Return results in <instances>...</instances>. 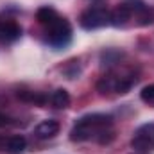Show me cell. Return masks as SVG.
<instances>
[{"label": "cell", "instance_id": "6da1fadb", "mask_svg": "<svg viewBox=\"0 0 154 154\" xmlns=\"http://www.w3.org/2000/svg\"><path fill=\"white\" fill-rule=\"evenodd\" d=\"M113 124V116L106 113H90L81 116L70 131L72 142H86V140H99L100 134Z\"/></svg>", "mask_w": 154, "mask_h": 154}, {"label": "cell", "instance_id": "7a4b0ae2", "mask_svg": "<svg viewBox=\"0 0 154 154\" xmlns=\"http://www.w3.org/2000/svg\"><path fill=\"white\" fill-rule=\"evenodd\" d=\"M45 32H47V41H48V45H50L52 48H56V50H61V48L68 47L70 41H72V27H70V23H68L65 18H61L59 14H57L48 25H45Z\"/></svg>", "mask_w": 154, "mask_h": 154}, {"label": "cell", "instance_id": "3957f363", "mask_svg": "<svg viewBox=\"0 0 154 154\" xmlns=\"http://www.w3.org/2000/svg\"><path fill=\"white\" fill-rule=\"evenodd\" d=\"M81 27L86 31H95L109 23V11L104 7H90L81 14Z\"/></svg>", "mask_w": 154, "mask_h": 154}, {"label": "cell", "instance_id": "277c9868", "mask_svg": "<svg viewBox=\"0 0 154 154\" xmlns=\"http://www.w3.org/2000/svg\"><path fill=\"white\" fill-rule=\"evenodd\" d=\"M131 147L140 152L154 151V124H143L136 129L131 140Z\"/></svg>", "mask_w": 154, "mask_h": 154}, {"label": "cell", "instance_id": "5b68a950", "mask_svg": "<svg viewBox=\"0 0 154 154\" xmlns=\"http://www.w3.org/2000/svg\"><path fill=\"white\" fill-rule=\"evenodd\" d=\"M22 36V27L14 20H0V43H13Z\"/></svg>", "mask_w": 154, "mask_h": 154}, {"label": "cell", "instance_id": "8992f818", "mask_svg": "<svg viewBox=\"0 0 154 154\" xmlns=\"http://www.w3.org/2000/svg\"><path fill=\"white\" fill-rule=\"evenodd\" d=\"M131 16H133V13L129 11V7L125 4H120L115 11L109 13V23L115 27H124L131 20Z\"/></svg>", "mask_w": 154, "mask_h": 154}, {"label": "cell", "instance_id": "52a82bcc", "mask_svg": "<svg viewBox=\"0 0 154 154\" xmlns=\"http://www.w3.org/2000/svg\"><path fill=\"white\" fill-rule=\"evenodd\" d=\"M57 131H59V124H57L56 120L48 118V120H43V122L38 124V127H36V136L41 138V140H47V138L56 136Z\"/></svg>", "mask_w": 154, "mask_h": 154}, {"label": "cell", "instance_id": "ba28073f", "mask_svg": "<svg viewBox=\"0 0 154 154\" xmlns=\"http://www.w3.org/2000/svg\"><path fill=\"white\" fill-rule=\"evenodd\" d=\"M50 102H52V106H54L56 109H65V108L70 106V95H68L66 90L59 88V90H56V91L50 95Z\"/></svg>", "mask_w": 154, "mask_h": 154}, {"label": "cell", "instance_id": "9c48e42d", "mask_svg": "<svg viewBox=\"0 0 154 154\" xmlns=\"http://www.w3.org/2000/svg\"><path fill=\"white\" fill-rule=\"evenodd\" d=\"M27 147V142L23 136H11L5 142V151L9 154H22Z\"/></svg>", "mask_w": 154, "mask_h": 154}, {"label": "cell", "instance_id": "30bf717a", "mask_svg": "<svg viewBox=\"0 0 154 154\" xmlns=\"http://www.w3.org/2000/svg\"><path fill=\"white\" fill-rule=\"evenodd\" d=\"M120 57H122V52H118V50H106V52H102V56H100V65L102 66H106V68H109V66H113L116 65L118 61H120Z\"/></svg>", "mask_w": 154, "mask_h": 154}, {"label": "cell", "instance_id": "8fae6325", "mask_svg": "<svg viewBox=\"0 0 154 154\" xmlns=\"http://www.w3.org/2000/svg\"><path fill=\"white\" fill-rule=\"evenodd\" d=\"M56 16H57V13H56L52 7H48V5H47V7H39L38 13H36V18H38V22L43 25V27L48 25Z\"/></svg>", "mask_w": 154, "mask_h": 154}, {"label": "cell", "instance_id": "7c38bea8", "mask_svg": "<svg viewBox=\"0 0 154 154\" xmlns=\"http://www.w3.org/2000/svg\"><path fill=\"white\" fill-rule=\"evenodd\" d=\"M140 99H142L145 104H149V106H154V84H149V86H145V88L140 91Z\"/></svg>", "mask_w": 154, "mask_h": 154}, {"label": "cell", "instance_id": "4fadbf2b", "mask_svg": "<svg viewBox=\"0 0 154 154\" xmlns=\"http://www.w3.org/2000/svg\"><path fill=\"white\" fill-rule=\"evenodd\" d=\"M9 125H13V118L0 113V127H9Z\"/></svg>", "mask_w": 154, "mask_h": 154}]
</instances>
